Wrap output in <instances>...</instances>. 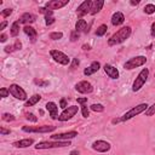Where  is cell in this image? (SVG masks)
<instances>
[{
    "label": "cell",
    "instance_id": "1",
    "mask_svg": "<svg viewBox=\"0 0 155 155\" xmlns=\"http://www.w3.org/2000/svg\"><path fill=\"white\" fill-rule=\"evenodd\" d=\"M131 33H132V28L130 25L121 27L108 39V46H116L119 44H122L131 36Z\"/></svg>",
    "mask_w": 155,
    "mask_h": 155
},
{
    "label": "cell",
    "instance_id": "2",
    "mask_svg": "<svg viewBox=\"0 0 155 155\" xmlns=\"http://www.w3.org/2000/svg\"><path fill=\"white\" fill-rule=\"evenodd\" d=\"M69 145H70V140H42V142H39L34 147L36 150H45V149L65 148Z\"/></svg>",
    "mask_w": 155,
    "mask_h": 155
},
{
    "label": "cell",
    "instance_id": "3",
    "mask_svg": "<svg viewBox=\"0 0 155 155\" xmlns=\"http://www.w3.org/2000/svg\"><path fill=\"white\" fill-rule=\"evenodd\" d=\"M149 108V105L147 104V103H140V104H138V105H136V107H132L130 110H127L120 119H121V122H125V121H128V120H131V119H133L134 116H137V115H139V114H142V113H145V110Z\"/></svg>",
    "mask_w": 155,
    "mask_h": 155
},
{
    "label": "cell",
    "instance_id": "4",
    "mask_svg": "<svg viewBox=\"0 0 155 155\" xmlns=\"http://www.w3.org/2000/svg\"><path fill=\"white\" fill-rule=\"evenodd\" d=\"M148 78H149V69L148 68H143L138 73V75L136 76V79H134V81L132 84V91L133 92H138L145 85Z\"/></svg>",
    "mask_w": 155,
    "mask_h": 155
},
{
    "label": "cell",
    "instance_id": "5",
    "mask_svg": "<svg viewBox=\"0 0 155 155\" xmlns=\"http://www.w3.org/2000/svg\"><path fill=\"white\" fill-rule=\"evenodd\" d=\"M57 127L53 125H41V126H23L22 131L27 133H50Z\"/></svg>",
    "mask_w": 155,
    "mask_h": 155
},
{
    "label": "cell",
    "instance_id": "6",
    "mask_svg": "<svg viewBox=\"0 0 155 155\" xmlns=\"http://www.w3.org/2000/svg\"><path fill=\"white\" fill-rule=\"evenodd\" d=\"M145 63H147L145 56H136V57H132V58L127 59L124 63V68H125V70H132L134 68H138V67L144 65Z\"/></svg>",
    "mask_w": 155,
    "mask_h": 155
},
{
    "label": "cell",
    "instance_id": "7",
    "mask_svg": "<svg viewBox=\"0 0 155 155\" xmlns=\"http://www.w3.org/2000/svg\"><path fill=\"white\" fill-rule=\"evenodd\" d=\"M8 91H10V94L12 97H15L16 99H18V101L27 102L28 98H29L28 94H27V92L24 91V88L21 87L19 85H17V84H11L10 87H8Z\"/></svg>",
    "mask_w": 155,
    "mask_h": 155
},
{
    "label": "cell",
    "instance_id": "8",
    "mask_svg": "<svg viewBox=\"0 0 155 155\" xmlns=\"http://www.w3.org/2000/svg\"><path fill=\"white\" fill-rule=\"evenodd\" d=\"M50 56L56 63H58L61 65H68L70 63V58L64 52H62L59 50H51L50 51Z\"/></svg>",
    "mask_w": 155,
    "mask_h": 155
},
{
    "label": "cell",
    "instance_id": "9",
    "mask_svg": "<svg viewBox=\"0 0 155 155\" xmlns=\"http://www.w3.org/2000/svg\"><path fill=\"white\" fill-rule=\"evenodd\" d=\"M79 111V107L76 105H69L68 108H65L58 116V121H68L70 120L73 116H75Z\"/></svg>",
    "mask_w": 155,
    "mask_h": 155
},
{
    "label": "cell",
    "instance_id": "10",
    "mask_svg": "<svg viewBox=\"0 0 155 155\" xmlns=\"http://www.w3.org/2000/svg\"><path fill=\"white\" fill-rule=\"evenodd\" d=\"M75 91H78L81 94H90L93 92V86L87 80H81L78 84H75Z\"/></svg>",
    "mask_w": 155,
    "mask_h": 155
},
{
    "label": "cell",
    "instance_id": "11",
    "mask_svg": "<svg viewBox=\"0 0 155 155\" xmlns=\"http://www.w3.org/2000/svg\"><path fill=\"white\" fill-rule=\"evenodd\" d=\"M92 149L97 153H107L111 149V144L107 140H103V139H97L92 143Z\"/></svg>",
    "mask_w": 155,
    "mask_h": 155
},
{
    "label": "cell",
    "instance_id": "12",
    "mask_svg": "<svg viewBox=\"0 0 155 155\" xmlns=\"http://www.w3.org/2000/svg\"><path fill=\"white\" fill-rule=\"evenodd\" d=\"M91 6H92V1H91V0H85V1H82V2L78 6V8H76V15H78V17H79V18H82L84 16H86L87 13H90Z\"/></svg>",
    "mask_w": 155,
    "mask_h": 155
},
{
    "label": "cell",
    "instance_id": "13",
    "mask_svg": "<svg viewBox=\"0 0 155 155\" xmlns=\"http://www.w3.org/2000/svg\"><path fill=\"white\" fill-rule=\"evenodd\" d=\"M76 136H78V131H68L63 133H54V134H51L50 137L53 140H70Z\"/></svg>",
    "mask_w": 155,
    "mask_h": 155
},
{
    "label": "cell",
    "instance_id": "14",
    "mask_svg": "<svg viewBox=\"0 0 155 155\" xmlns=\"http://www.w3.org/2000/svg\"><path fill=\"white\" fill-rule=\"evenodd\" d=\"M68 4H69V0H50L45 4V7H47L51 11H54V10H59L67 6Z\"/></svg>",
    "mask_w": 155,
    "mask_h": 155
},
{
    "label": "cell",
    "instance_id": "15",
    "mask_svg": "<svg viewBox=\"0 0 155 155\" xmlns=\"http://www.w3.org/2000/svg\"><path fill=\"white\" fill-rule=\"evenodd\" d=\"M103 69H104V73H105L110 79H113V80H117V79H119L120 73H119L117 68H115L114 65H111V64H109V63H105L104 67H103Z\"/></svg>",
    "mask_w": 155,
    "mask_h": 155
},
{
    "label": "cell",
    "instance_id": "16",
    "mask_svg": "<svg viewBox=\"0 0 155 155\" xmlns=\"http://www.w3.org/2000/svg\"><path fill=\"white\" fill-rule=\"evenodd\" d=\"M45 108L48 111L50 117L52 120H58V116H59V114H58V105L54 102H47L45 104Z\"/></svg>",
    "mask_w": 155,
    "mask_h": 155
},
{
    "label": "cell",
    "instance_id": "17",
    "mask_svg": "<svg viewBox=\"0 0 155 155\" xmlns=\"http://www.w3.org/2000/svg\"><path fill=\"white\" fill-rule=\"evenodd\" d=\"M35 19H36L35 15H33V13H30V12H25V13L21 15V17L18 18V22H19L21 24H24V25H30L31 23L35 22Z\"/></svg>",
    "mask_w": 155,
    "mask_h": 155
},
{
    "label": "cell",
    "instance_id": "18",
    "mask_svg": "<svg viewBox=\"0 0 155 155\" xmlns=\"http://www.w3.org/2000/svg\"><path fill=\"white\" fill-rule=\"evenodd\" d=\"M99 69H101V63H99L98 61H93V62L90 64V67H87V68L84 69V75H85V76H90V75L97 73Z\"/></svg>",
    "mask_w": 155,
    "mask_h": 155
},
{
    "label": "cell",
    "instance_id": "19",
    "mask_svg": "<svg viewBox=\"0 0 155 155\" xmlns=\"http://www.w3.org/2000/svg\"><path fill=\"white\" fill-rule=\"evenodd\" d=\"M33 144H34V139L33 138H24V139H19V140H16V142L12 143V145L15 148H19V149L29 148Z\"/></svg>",
    "mask_w": 155,
    "mask_h": 155
},
{
    "label": "cell",
    "instance_id": "20",
    "mask_svg": "<svg viewBox=\"0 0 155 155\" xmlns=\"http://www.w3.org/2000/svg\"><path fill=\"white\" fill-rule=\"evenodd\" d=\"M124 22H125V16H124L122 12L116 11V12L113 13V16H111V24L114 27H119V25L124 24Z\"/></svg>",
    "mask_w": 155,
    "mask_h": 155
},
{
    "label": "cell",
    "instance_id": "21",
    "mask_svg": "<svg viewBox=\"0 0 155 155\" xmlns=\"http://www.w3.org/2000/svg\"><path fill=\"white\" fill-rule=\"evenodd\" d=\"M23 31H24L25 35L29 36V39L31 40V42H35V40L38 38V31H36L35 28H33L31 25H24L23 27Z\"/></svg>",
    "mask_w": 155,
    "mask_h": 155
},
{
    "label": "cell",
    "instance_id": "22",
    "mask_svg": "<svg viewBox=\"0 0 155 155\" xmlns=\"http://www.w3.org/2000/svg\"><path fill=\"white\" fill-rule=\"evenodd\" d=\"M103 6H104V0H96V1H92V6H91L90 15H92V16L97 15L98 12H101V10H102Z\"/></svg>",
    "mask_w": 155,
    "mask_h": 155
},
{
    "label": "cell",
    "instance_id": "23",
    "mask_svg": "<svg viewBox=\"0 0 155 155\" xmlns=\"http://www.w3.org/2000/svg\"><path fill=\"white\" fill-rule=\"evenodd\" d=\"M21 48H22V42H21L19 40H16L12 45H10V46H5V47H4V51H5L6 53H11V52L18 51V50H21Z\"/></svg>",
    "mask_w": 155,
    "mask_h": 155
},
{
    "label": "cell",
    "instance_id": "24",
    "mask_svg": "<svg viewBox=\"0 0 155 155\" xmlns=\"http://www.w3.org/2000/svg\"><path fill=\"white\" fill-rule=\"evenodd\" d=\"M41 96L39 94V93H35V94H33V96H30L29 98H28V101L24 103V107H33V105H35L36 103H39L40 101H41Z\"/></svg>",
    "mask_w": 155,
    "mask_h": 155
},
{
    "label": "cell",
    "instance_id": "25",
    "mask_svg": "<svg viewBox=\"0 0 155 155\" xmlns=\"http://www.w3.org/2000/svg\"><path fill=\"white\" fill-rule=\"evenodd\" d=\"M86 28H87V22H86V19L79 18V19L76 21V23H75V30H76L78 33H80V31H84V33H85Z\"/></svg>",
    "mask_w": 155,
    "mask_h": 155
},
{
    "label": "cell",
    "instance_id": "26",
    "mask_svg": "<svg viewBox=\"0 0 155 155\" xmlns=\"http://www.w3.org/2000/svg\"><path fill=\"white\" fill-rule=\"evenodd\" d=\"M21 23L18 21H15L12 24H11V29H10V35L12 38H16L18 34H19V29H21Z\"/></svg>",
    "mask_w": 155,
    "mask_h": 155
},
{
    "label": "cell",
    "instance_id": "27",
    "mask_svg": "<svg viewBox=\"0 0 155 155\" xmlns=\"http://www.w3.org/2000/svg\"><path fill=\"white\" fill-rule=\"evenodd\" d=\"M104 109H105L104 105L101 103H93L90 105V110H92L94 113H102V111H104Z\"/></svg>",
    "mask_w": 155,
    "mask_h": 155
},
{
    "label": "cell",
    "instance_id": "28",
    "mask_svg": "<svg viewBox=\"0 0 155 155\" xmlns=\"http://www.w3.org/2000/svg\"><path fill=\"white\" fill-rule=\"evenodd\" d=\"M108 30V25L107 24H101L97 29H96V35L97 36H103Z\"/></svg>",
    "mask_w": 155,
    "mask_h": 155
},
{
    "label": "cell",
    "instance_id": "29",
    "mask_svg": "<svg viewBox=\"0 0 155 155\" xmlns=\"http://www.w3.org/2000/svg\"><path fill=\"white\" fill-rule=\"evenodd\" d=\"M143 11L145 15H153V13H155V5L154 4H147L144 6Z\"/></svg>",
    "mask_w": 155,
    "mask_h": 155
},
{
    "label": "cell",
    "instance_id": "30",
    "mask_svg": "<svg viewBox=\"0 0 155 155\" xmlns=\"http://www.w3.org/2000/svg\"><path fill=\"white\" fill-rule=\"evenodd\" d=\"M39 13L44 15L45 17H52V15H53V11H51V10H48L47 7L42 6V7H39Z\"/></svg>",
    "mask_w": 155,
    "mask_h": 155
},
{
    "label": "cell",
    "instance_id": "31",
    "mask_svg": "<svg viewBox=\"0 0 155 155\" xmlns=\"http://www.w3.org/2000/svg\"><path fill=\"white\" fill-rule=\"evenodd\" d=\"M48 38L51 40H59V39L63 38V33L62 31H51L50 35H48Z\"/></svg>",
    "mask_w": 155,
    "mask_h": 155
},
{
    "label": "cell",
    "instance_id": "32",
    "mask_svg": "<svg viewBox=\"0 0 155 155\" xmlns=\"http://www.w3.org/2000/svg\"><path fill=\"white\" fill-rule=\"evenodd\" d=\"M34 84L35 85H38L39 87H46V86H48V81L47 80H42V79H38V78H35L34 79Z\"/></svg>",
    "mask_w": 155,
    "mask_h": 155
},
{
    "label": "cell",
    "instance_id": "33",
    "mask_svg": "<svg viewBox=\"0 0 155 155\" xmlns=\"http://www.w3.org/2000/svg\"><path fill=\"white\" fill-rule=\"evenodd\" d=\"M1 119H2L4 121H6V122H10V121H13V120H15V116H13L12 114H10V113H4V114L1 115Z\"/></svg>",
    "mask_w": 155,
    "mask_h": 155
},
{
    "label": "cell",
    "instance_id": "34",
    "mask_svg": "<svg viewBox=\"0 0 155 155\" xmlns=\"http://www.w3.org/2000/svg\"><path fill=\"white\" fill-rule=\"evenodd\" d=\"M81 114L84 117H88L90 116V107H87L86 104L81 105Z\"/></svg>",
    "mask_w": 155,
    "mask_h": 155
},
{
    "label": "cell",
    "instance_id": "35",
    "mask_svg": "<svg viewBox=\"0 0 155 155\" xmlns=\"http://www.w3.org/2000/svg\"><path fill=\"white\" fill-rule=\"evenodd\" d=\"M155 114V103L149 105V108L145 110V116H153Z\"/></svg>",
    "mask_w": 155,
    "mask_h": 155
},
{
    "label": "cell",
    "instance_id": "36",
    "mask_svg": "<svg viewBox=\"0 0 155 155\" xmlns=\"http://www.w3.org/2000/svg\"><path fill=\"white\" fill-rule=\"evenodd\" d=\"M8 94H10L8 87H1L0 88V97L1 98H6V97H8Z\"/></svg>",
    "mask_w": 155,
    "mask_h": 155
},
{
    "label": "cell",
    "instance_id": "37",
    "mask_svg": "<svg viewBox=\"0 0 155 155\" xmlns=\"http://www.w3.org/2000/svg\"><path fill=\"white\" fill-rule=\"evenodd\" d=\"M79 38H80V33H78L76 30H73V31L70 33V41H71V42L76 41Z\"/></svg>",
    "mask_w": 155,
    "mask_h": 155
},
{
    "label": "cell",
    "instance_id": "38",
    "mask_svg": "<svg viewBox=\"0 0 155 155\" xmlns=\"http://www.w3.org/2000/svg\"><path fill=\"white\" fill-rule=\"evenodd\" d=\"M25 119H27L28 121H30V122H36V121H38V117H36L33 113H28V114H25Z\"/></svg>",
    "mask_w": 155,
    "mask_h": 155
},
{
    "label": "cell",
    "instance_id": "39",
    "mask_svg": "<svg viewBox=\"0 0 155 155\" xmlns=\"http://www.w3.org/2000/svg\"><path fill=\"white\" fill-rule=\"evenodd\" d=\"M12 11H13L12 8H5V10H2V11H1V16H2L4 18H7L8 16H11V15H12Z\"/></svg>",
    "mask_w": 155,
    "mask_h": 155
},
{
    "label": "cell",
    "instance_id": "40",
    "mask_svg": "<svg viewBox=\"0 0 155 155\" xmlns=\"http://www.w3.org/2000/svg\"><path fill=\"white\" fill-rule=\"evenodd\" d=\"M56 22V19H54V17L52 16V17H45V24L48 27V25H51V24H53Z\"/></svg>",
    "mask_w": 155,
    "mask_h": 155
},
{
    "label": "cell",
    "instance_id": "41",
    "mask_svg": "<svg viewBox=\"0 0 155 155\" xmlns=\"http://www.w3.org/2000/svg\"><path fill=\"white\" fill-rule=\"evenodd\" d=\"M59 108H62L63 110L65 108H68V102H67L65 98H61V101H59Z\"/></svg>",
    "mask_w": 155,
    "mask_h": 155
},
{
    "label": "cell",
    "instance_id": "42",
    "mask_svg": "<svg viewBox=\"0 0 155 155\" xmlns=\"http://www.w3.org/2000/svg\"><path fill=\"white\" fill-rule=\"evenodd\" d=\"M80 64V61H79V58H73V61H71V64H70V69H75L78 65Z\"/></svg>",
    "mask_w": 155,
    "mask_h": 155
},
{
    "label": "cell",
    "instance_id": "43",
    "mask_svg": "<svg viewBox=\"0 0 155 155\" xmlns=\"http://www.w3.org/2000/svg\"><path fill=\"white\" fill-rule=\"evenodd\" d=\"M76 102H78V104L84 105V104L87 103V97H80V98H76Z\"/></svg>",
    "mask_w": 155,
    "mask_h": 155
},
{
    "label": "cell",
    "instance_id": "44",
    "mask_svg": "<svg viewBox=\"0 0 155 155\" xmlns=\"http://www.w3.org/2000/svg\"><path fill=\"white\" fill-rule=\"evenodd\" d=\"M11 133V130H7V128H5V127H0V134L1 136H5V134H10Z\"/></svg>",
    "mask_w": 155,
    "mask_h": 155
},
{
    "label": "cell",
    "instance_id": "45",
    "mask_svg": "<svg viewBox=\"0 0 155 155\" xmlns=\"http://www.w3.org/2000/svg\"><path fill=\"white\" fill-rule=\"evenodd\" d=\"M150 35L153 38H155V22L151 23V27H150Z\"/></svg>",
    "mask_w": 155,
    "mask_h": 155
},
{
    "label": "cell",
    "instance_id": "46",
    "mask_svg": "<svg viewBox=\"0 0 155 155\" xmlns=\"http://www.w3.org/2000/svg\"><path fill=\"white\" fill-rule=\"evenodd\" d=\"M7 40V35L5 33H1L0 34V42H5Z\"/></svg>",
    "mask_w": 155,
    "mask_h": 155
},
{
    "label": "cell",
    "instance_id": "47",
    "mask_svg": "<svg viewBox=\"0 0 155 155\" xmlns=\"http://www.w3.org/2000/svg\"><path fill=\"white\" fill-rule=\"evenodd\" d=\"M6 25H7V21L1 22V23H0V30H4V29L6 28Z\"/></svg>",
    "mask_w": 155,
    "mask_h": 155
},
{
    "label": "cell",
    "instance_id": "48",
    "mask_svg": "<svg viewBox=\"0 0 155 155\" xmlns=\"http://www.w3.org/2000/svg\"><path fill=\"white\" fill-rule=\"evenodd\" d=\"M82 50H84V51H90V50H91V46L85 44V45H82Z\"/></svg>",
    "mask_w": 155,
    "mask_h": 155
},
{
    "label": "cell",
    "instance_id": "49",
    "mask_svg": "<svg viewBox=\"0 0 155 155\" xmlns=\"http://www.w3.org/2000/svg\"><path fill=\"white\" fill-rule=\"evenodd\" d=\"M119 122H121V119L120 117H117V119L115 117V119L111 120V124H119Z\"/></svg>",
    "mask_w": 155,
    "mask_h": 155
},
{
    "label": "cell",
    "instance_id": "50",
    "mask_svg": "<svg viewBox=\"0 0 155 155\" xmlns=\"http://www.w3.org/2000/svg\"><path fill=\"white\" fill-rule=\"evenodd\" d=\"M130 4H131L132 6H137V5L139 4V0H136V1H134V0H132V1H130Z\"/></svg>",
    "mask_w": 155,
    "mask_h": 155
},
{
    "label": "cell",
    "instance_id": "51",
    "mask_svg": "<svg viewBox=\"0 0 155 155\" xmlns=\"http://www.w3.org/2000/svg\"><path fill=\"white\" fill-rule=\"evenodd\" d=\"M69 155H79V150H71L70 153H69Z\"/></svg>",
    "mask_w": 155,
    "mask_h": 155
}]
</instances>
